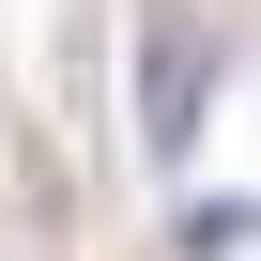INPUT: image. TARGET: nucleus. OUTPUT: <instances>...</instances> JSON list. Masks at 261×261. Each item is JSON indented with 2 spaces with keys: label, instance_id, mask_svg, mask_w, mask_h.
Listing matches in <instances>:
<instances>
[{
  "label": "nucleus",
  "instance_id": "obj_1",
  "mask_svg": "<svg viewBox=\"0 0 261 261\" xmlns=\"http://www.w3.org/2000/svg\"><path fill=\"white\" fill-rule=\"evenodd\" d=\"M200 123H215V16H200V0H154V16H139V154L185 169Z\"/></svg>",
  "mask_w": 261,
  "mask_h": 261
},
{
  "label": "nucleus",
  "instance_id": "obj_2",
  "mask_svg": "<svg viewBox=\"0 0 261 261\" xmlns=\"http://www.w3.org/2000/svg\"><path fill=\"white\" fill-rule=\"evenodd\" d=\"M246 246H261V200H200V215H185V246H169V261H246Z\"/></svg>",
  "mask_w": 261,
  "mask_h": 261
}]
</instances>
